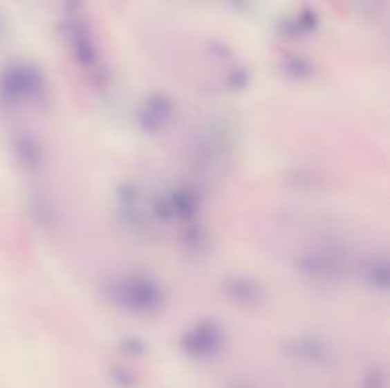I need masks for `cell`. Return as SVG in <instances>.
Wrapping results in <instances>:
<instances>
[{
    "mask_svg": "<svg viewBox=\"0 0 390 388\" xmlns=\"http://www.w3.org/2000/svg\"><path fill=\"white\" fill-rule=\"evenodd\" d=\"M236 388H248V387H236Z\"/></svg>",
    "mask_w": 390,
    "mask_h": 388,
    "instance_id": "obj_1",
    "label": "cell"
}]
</instances>
